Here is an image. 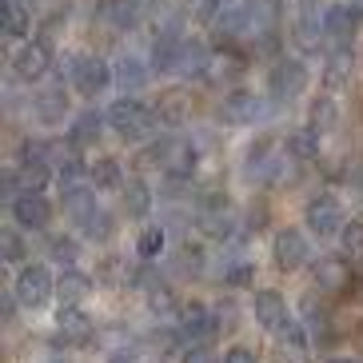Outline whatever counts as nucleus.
<instances>
[{
    "label": "nucleus",
    "mask_w": 363,
    "mask_h": 363,
    "mask_svg": "<svg viewBox=\"0 0 363 363\" xmlns=\"http://www.w3.org/2000/svg\"><path fill=\"white\" fill-rule=\"evenodd\" d=\"M196 228L216 244H232L235 232H240V216H235L232 200L224 192L208 188V192L196 196Z\"/></svg>",
    "instance_id": "f257e3e1"
},
{
    "label": "nucleus",
    "mask_w": 363,
    "mask_h": 363,
    "mask_svg": "<svg viewBox=\"0 0 363 363\" xmlns=\"http://www.w3.org/2000/svg\"><path fill=\"white\" fill-rule=\"evenodd\" d=\"M104 116H108V128L116 132L120 140H132V144L152 140V132H156V124H160L156 108H148L144 100H136V96H120Z\"/></svg>",
    "instance_id": "f03ea898"
},
{
    "label": "nucleus",
    "mask_w": 363,
    "mask_h": 363,
    "mask_svg": "<svg viewBox=\"0 0 363 363\" xmlns=\"http://www.w3.org/2000/svg\"><path fill=\"white\" fill-rule=\"evenodd\" d=\"M12 296H16V303L28 311H40L48 308V299L56 296V276L48 272V264H28L16 272V279H12Z\"/></svg>",
    "instance_id": "7ed1b4c3"
},
{
    "label": "nucleus",
    "mask_w": 363,
    "mask_h": 363,
    "mask_svg": "<svg viewBox=\"0 0 363 363\" xmlns=\"http://www.w3.org/2000/svg\"><path fill=\"white\" fill-rule=\"evenodd\" d=\"M176 328L184 335V347H212V340L220 335V323H216V308L192 299L184 303L180 315H176Z\"/></svg>",
    "instance_id": "20e7f679"
},
{
    "label": "nucleus",
    "mask_w": 363,
    "mask_h": 363,
    "mask_svg": "<svg viewBox=\"0 0 363 363\" xmlns=\"http://www.w3.org/2000/svg\"><path fill=\"white\" fill-rule=\"evenodd\" d=\"M68 80H72V88L80 96L96 100L100 92H108V88L116 84V68L108 65V60H100V56H76Z\"/></svg>",
    "instance_id": "39448f33"
},
{
    "label": "nucleus",
    "mask_w": 363,
    "mask_h": 363,
    "mask_svg": "<svg viewBox=\"0 0 363 363\" xmlns=\"http://www.w3.org/2000/svg\"><path fill=\"white\" fill-rule=\"evenodd\" d=\"M303 224H308V232L315 235V240H331V235H340L343 232V203L335 200V196L320 192V196H311L308 208H303Z\"/></svg>",
    "instance_id": "423d86ee"
},
{
    "label": "nucleus",
    "mask_w": 363,
    "mask_h": 363,
    "mask_svg": "<svg viewBox=\"0 0 363 363\" xmlns=\"http://www.w3.org/2000/svg\"><path fill=\"white\" fill-rule=\"evenodd\" d=\"M272 259H276L279 272H299V267L311 259L308 232H299V228H279L276 240H272Z\"/></svg>",
    "instance_id": "0eeeda50"
},
{
    "label": "nucleus",
    "mask_w": 363,
    "mask_h": 363,
    "mask_svg": "<svg viewBox=\"0 0 363 363\" xmlns=\"http://www.w3.org/2000/svg\"><path fill=\"white\" fill-rule=\"evenodd\" d=\"M48 68H52V44L24 40L21 48L12 52V72H16V80H24V84L44 80V76H48Z\"/></svg>",
    "instance_id": "6e6552de"
},
{
    "label": "nucleus",
    "mask_w": 363,
    "mask_h": 363,
    "mask_svg": "<svg viewBox=\"0 0 363 363\" xmlns=\"http://www.w3.org/2000/svg\"><path fill=\"white\" fill-rule=\"evenodd\" d=\"M303 88H308V68L299 65L296 56H284V60L272 65V72H267L272 100H296V96H303Z\"/></svg>",
    "instance_id": "1a4fd4ad"
},
{
    "label": "nucleus",
    "mask_w": 363,
    "mask_h": 363,
    "mask_svg": "<svg viewBox=\"0 0 363 363\" xmlns=\"http://www.w3.org/2000/svg\"><path fill=\"white\" fill-rule=\"evenodd\" d=\"M352 264H347V256H320L315 259V267H311V284H315V291L320 296H340V291L352 288Z\"/></svg>",
    "instance_id": "9d476101"
},
{
    "label": "nucleus",
    "mask_w": 363,
    "mask_h": 363,
    "mask_svg": "<svg viewBox=\"0 0 363 363\" xmlns=\"http://www.w3.org/2000/svg\"><path fill=\"white\" fill-rule=\"evenodd\" d=\"M12 220L24 232H44L52 224V203L44 200V192H16L12 196Z\"/></svg>",
    "instance_id": "9b49d317"
},
{
    "label": "nucleus",
    "mask_w": 363,
    "mask_h": 363,
    "mask_svg": "<svg viewBox=\"0 0 363 363\" xmlns=\"http://www.w3.org/2000/svg\"><path fill=\"white\" fill-rule=\"evenodd\" d=\"M259 116H264V100H259L256 92H244V88L228 92L224 104H220V120H224V124H232V128L259 124Z\"/></svg>",
    "instance_id": "f8f14e48"
},
{
    "label": "nucleus",
    "mask_w": 363,
    "mask_h": 363,
    "mask_svg": "<svg viewBox=\"0 0 363 363\" xmlns=\"http://www.w3.org/2000/svg\"><path fill=\"white\" fill-rule=\"evenodd\" d=\"M252 315H256V323L267 328V331H279V323L291 320L288 315V299L279 296V291H272V288L252 291Z\"/></svg>",
    "instance_id": "ddd939ff"
},
{
    "label": "nucleus",
    "mask_w": 363,
    "mask_h": 363,
    "mask_svg": "<svg viewBox=\"0 0 363 363\" xmlns=\"http://www.w3.org/2000/svg\"><path fill=\"white\" fill-rule=\"evenodd\" d=\"M92 291H96V276H88V272H80V267H65V272L56 276L60 308H80Z\"/></svg>",
    "instance_id": "4468645a"
},
{
    "label": "nucleus",
    "mask_w": 363,
    "mask_h": 363,
    "mask_svg": "<svg viewBox=\"0 0 363 363\" xmlns=\"http://www.w3.org/2000/svg\"><path fill=\"white\" fill-rule=\"evenodd\" d=\"M220 284L224 288H252L256 284V264L244 256V247L228 244V252L220 256Z\"/></svg>",
    "instance_id": "2eb2a0df"
},
{
    "label": "nucleus",
    "mask_w": 363,
    "mask_h": 363,
    "mask_svg": "<svg viewBox=\"0 0 363 363\" xmlns=\"http://www.w3.org/2000/svg\"><path fill=\"white\" fill-rule=\"evenodd\" d=\"M56 335H60L65 347H84L96 335V328H92V320L80 308H60L56 311Z\"/></svg>",
    "instance_id": "dca6fc26"
},
{
    "label": "nucleus",
    "mask_w": 363,
    "mask_h": 363,
    "mask_svg": "<svg viewBox=\"0 0 363 363\" xmlns=\"http://www.w3.org/2000/svg\"><path fill=\"white\" fill-rule=\"evenodd\" d=\"M168 272L176 279H200L203 272H208V252H203L200 244H192V240H184L180 247H172Z\"/></svg>",
    "instance_id": "f3484780"
},
{
    "label": "nucleus",
    "mask_w": 363,
    "mask_h": 363,
    "mask_svg": "<svg viewBox=\"0 0 363 363\" xmlns=\"http://www.w3.org/2000/svg\"><path fill=\"white\" fill-rule=\"evenodd\" d=\"M359 21H363V16L352 9V4H331L328 16H323V36L335 40V48H343V44L359 33Z\"/></svg>",
    "instance_id": "a211bd4d"
},
{
    "label": "nucleus",
    "mask_w": 363,
    "mask_h": 363,
    "mask_svg": "<svg viewBox=\"0 0 363 363\" xmlns=\"http://www.w3.org/2000/svg\"><path fill=\"white\" fill-rule=\"evenodd\" d=\"M152 72H156V68H152L144 56H120L116 60V88H124V96H136V92L148 88Z\"/></svg>",
    "instance_id": "6ab92c4d"
},
{
    "label": "nucleus",
    "mask_w": 363,
    "mask_h": 363,
    "mask_svg": "<svg viewBox=\"0 0 363 363\" xmlns=\"http://www.w3.org/2000/svg\"><path fill=\"white\" fill-rule=\"evenodd\" d=\"M33 116L40 120L44 128L65 124V120H68V96H65V88H40V92L33 96Z\"/></svg>",
    "instance_id": "aec40b11"
},
{
    "label": "nucleus",
    "mask_w": 363,
    "mask_h": 363,
    "mask_svg": "<svg viewBox=\"0 0 363 363\" xmlns=\"http://www.w3.org/2000/svg\"><path fill=\"white\" fill-rule=\"evenodd\" d=\"M208 68H212V52H208V44H203V40H188V36H184L180 56H176V76L192 80V76H208Z\"/></svg>",
    "instance_id": "412c9836"
},
{
    "label": "nucleus",
    "mask_w": 363,
    "mask_h": 363,
    "mask_svg": "<svg viewBox=\"0 0 363 363\" xmlns=\"http://www.w3.org/2000/svg\"><path fill=\"white\" fill-rule=\"evenodd\" d=\"M88 184H92L96 192H124V188H128L124 164L112 160V156H100L96 164H88Z\"/></svg>",
    "instance_id": "4be33fe9"
},
{
    "label": "nucleus",
    "mask_w": 363,
    "mask_h": 363,
    "mask_svg": "<svg viewBox=\"0 0 363 363\" xmlns=\"http://www.w3.org/2000/svg\"><path fill=\"white\" fill-rule=\"evenodd\" d=\"M104 124H108V116H100V112H80V116L68 124V144L72 148H96L100 144V136H104Z\"/></svg>",
    "instance_id": "5701e85b"
},
{
    "label": "nucleus",
    "mask_w": 363,
    "mask_h": 363,
    "mask_svg": "<svg viewBox=\"0 0 363 363\" xmlns=\"http://www.w3.org/2000/svg\"><path fill=\"white\" fill-rule=\"evenodd\" d=\"M16 188L21 192H44V184L52 180V164L36 160V156H21V164H16Z\"/></svg>",
    "instance_id": "b1692460"
},
{
    "label": "nucleus",
    "mask_w": 363,
    "mask_h": 363,
    "mask_svg": "<svg viewBox=\"0 0 363 363\" xmlns=\"http://www.w3.org/2000/svg\"><path fill=\"white\" fill-rule=\"evenodd\" d=\"M320 136L323 132H315L311 124L308 128H296V132H288V140H284V152H288L296 164H308V160L320 156Z\"/></svg>",
    "instance_id": "393cba45"
},
{
    "label": "nucleus",
    "mask_w": 363,
    "mask_h": 363,
    "mask_svg": "<svg viewBox=\"0 0 363 363\" xmlns=\"http://www.w3.org/2000/svg\"><path fill=\"white\" fill-rule=\"evenodd\" d=\"M152 203H156V196H152V188L144 180H128V188L120 192V208H124L128 220H144L152 212Z\"/></svg>",
    "instance_id": "a878e982"
},
{
    "label": "nucleus",
    "mask_w": 363,
    "mask_h": 363,
    "mask_svg": "<svg viewBox=\"0 0 363 363\" xmlns=\"http://www.w3.org/2000/svg\"><path fill=\"white\" fill-rule=\"evenodd\" d=\"M60 208L72 224H84L88 216L96 212V188H76V192H60Z\"/></svg>",
    "instance_id": "bb28decb"
},
{
    "label": "nucleus",
    "mask_w": 363,
    "mask_h": 363,
    "mask_svg": "<svg viewBox=\"0 0 363 363\" xmlns=\"http://www.w3.org/2000/svg\"><path fill=\"white\" fill-rule=\"evenodd\" d=\"M156 116H160V124H168V128H180L184 120L192 116V100L184 96V92H164L160 104H156Z\"/></svg>",
    "instance_id": "cd10ccee"
},
{
    "label": "nucleus",
    "mask_w": 363,
    "mask_h": 363,
    "mask_svg": "<svg viewBox=\"0 0 363 363\" xmlns=\"http://www.w3.org/2000/svg\"><path fill=\"white\" fill-rule=\"evenodd\" d=\"M76 232L84 235L88 244H108V240L116 235V216L108 212V208H96L84 224H76Z\"/></svg>",
    "instance_id": "c85d7f7f"
},
{
    "label": "nucleus",
    "mask_w": 363,
    "mask_h": 363,
    "mask_svg": "<svg viewBox=\"0 0 363 363\" xmlns=\"http://www.w3.org/2000/svg\"><path fill=\"white\" fill-rule=\"evenodd\" d=\"M164 247H168V228H164V224H144V228H140V235H136L140 259L156 264V259L164 256Z\"/></svg>",
    "instance_id": "c756f323"
},
{
    "label": "nucleus",
    "mask_w": 363,
    "mask_h": 363,
    "mask_svg": "<svg viewBox=\"0 0 363 363\" xmlns=\"http://www.w3.org/2000/svg\"><path fill=\"white\" fill-rule=\"evenodd\" d=\"M0 24H4V36H9V40H21V36L28 33V24H33L28 4H21V0H4V4H0Z\"/></svg>",
    "instance_id": "7c9ffc66"
},
{
    "label": "nucleus",
    "mask_w": 363,
    "mask_h": 363,
    "mask_svg": "<svg viewBox=\"0 0 363 363\" xmlns=\"http://www.w3.org/2000/svg\"><path fill=\"white\" fill-rule=\"evenodd\" d=\"M144 299H148V311L152 315H180V296L172 291V284L164 279V284H156V288H148L144 291Z\"/></svg>",
    "instance_id": "2f4dec72"
},
{
    "label": "nucleus",
    "mask_w": 363,
    "mask_h": 363,
    "mask_svg": "<svg viewBox=\"0 0 363 363\" xmlns=\"http://www.w3.org/2000/svg\"><path fill=\"white\" fill-rule=\"evenodd\" d=\"M240 72H244V60L235 52H220V56H212V68H208V80L212 84H235L240 80Z\"/></svg>",
    "instance_id": "473e14b6"
},
{
    "label": "nucleus",
    "mask_w": 363,
    "mask_h": 363,
    "mask_svg": "<svg viewBox=\"0 0 363 363\" xmlns=\"http://www.w3.org/2000/svg\"><path fill=\"white\" fill-rule=\"evenodd\" d=\"M276 340H279V347H288V352H308V347H311V331H308V323H303V320L291 315L288 323H279Z\"/></svg>",
    "instance_id": "72a5a7b5"
},
{
    "label": "nucleus",
    "mask_w": 363,
    "mask_h": 363,
    "mask_svg": "<svg viewBox=\"0 0 363 363\" xmlns=\"http://www.w3.org/2000/svg\"><path fill=\"white\" fill-rule=\"evenodd\" d=\"M347 80H352V56H347V48H335V52L328 56V65H323V84L343 88Z\"/></svg>",
    "instance_id": "f704fd0d"
},
{
    "label": "nucleus",
    "mask_w": 363,
    "mask_h": 363,
    "mask_svg": "<svg viewBox=\"0 0 363 363\" xmlns=\"http://www.w3.org/2000/svg\"><path fill=\"white\" fill-rule=\"evenodd\" d=\"M0 256L9 259V264H28V244H24V228H4L0 232Z\"/></svg>",
    "instance_id": "c9c22d12"
},
{
    "label": "nucleus",
    "mask_w": 363,
    "mask_h": 363,
    "mask_svg": "<svg viewBox=\"0 0 363 363\" xmlns=\"http://www.w3.org/2000/svg\"><path fill=\"white\" fill-rule=\"evenodd\" d=\"M311 128H315V132L340 128V104H335L331 96H320L315 104H311Z\"/></svg>",
    "instance_id": "e433bc0d"
},
{
    "label": "nucleus",
    "mask_w": 363,
    "mask_h": 363,
    "mask_svg": "<svg viewBox=\"0 0 363 363\" xmlns=\"http://www.w3.org/2000/svg\"><path fill=\"white\" fill-rule=\"evenodd\" d=\"M48 259L60 267H76V259H80V244H76L72 235H52L48 240Z\"/></svg>",
    "instance_id": "4c0bfd02"
},
{
    "label": "nucleus",
    "mask_w": 363,
    "mask_h": 363,
    "mask_svg": "<svg viewBox=\"0 0 363 363\" xmlns=\"http://www.w3.org/2000/svg\"><path fill=\"white\" fill-rule=\"evenodd\" d=\"M180 343H184V335H180V328H156L148 335V347L156 355H176L180 352Z\"/></svg>",
    "instance_id": "58836bf2"
},
{
    "label": "nucleus",
    "mask_w": 363,
    "mask_h": 363,
    "mask_svg": "<svg viewBox=\"0 0 363 363\" xmlns=\"http://www.w3.org/2000/svg\"><path fill=\"white\" fill-rule=\"evenodd\" d=\"M340 247H343V256H352V259L363 256V220H347V224H343Z\"/></svg>",
    "instance_id": "ea45409f"
},
{
    "label": "nucleus",
    "mask_w": 363,
    "mask_h": 363,
    "mask_svg": "<svg viewBox=\"0 0 363 363\" xmlns=\"http://www.w3.org/2000/svg\"><path fill=\"white\" fill-rule=\"evenodd\" d=\"M220 9H224V0H184V12H188L196 24H216Z\"/></svg>",
    "instance_id": "a19ab883"
},
{
    "label": "nucleus",
    "mask_w": 363,
    "mask_h": 363,
    "mask_svg": "<svg viewBox=\"0 0 363 363\" xmlns=\"http://www.w3.org/2000/svg\"><path fill=\"white\" fill-rule=\"evenodd\" d=\"M180 363H220L212 347H184L180 352Z\"/></svg>",
    "instance_id": "79ce46f5"
},
{
    "label": "nucleus",
    "mask_w": 363,
    "mask_h": 363,
    "mask_svg": "<svg viewBox=\"0 0 363 363\" xmlns=\"http://www.w3.org/2000/svg\"><path fill=\"white\" fill-rule=\"evenodd\" d=\"M216 323H220V331L235 328V303H232V299H224V303H216Z\"/></svg>",
    "instance_id": "37998d69"
},
{
    "label": "nucleus",
    "mask_w": 363,
    "mask_h": 363,
    "mask_svg": "<svg viewBox=\"0 0 363 363\" xmlns=\"http://www.w3.org/2000/svg\"><path fill=\"white\" fill-rule=\"evenodd\" d=\"M264 224H267V208H264V203H252V208H247V228L259 232Z\"/></svg>",
    "instance_id": "c03bdc74"
},
{
    "label": "nucleus",
    "mask_w": 363,
    "mask_h": 363,
    "mask_svg": "<svg viewBox=\"0 0 363 363\" xmlns=\"http://www.w3.org/2000/svg\"><path fill=\"white\" fill-rule=\"evenodd\" d=\"M224 363H259V359H256L252 347H232V352L224 355Z\"/></svg>",
    "instance_id": "a18cd8bd"
},
{
    "label": "nucleus",
    "mask_w": 363,
    "mask_h": 363,
    "mask_svg": "<svg viewBox=\"0 0 363 363\" xmlns=\"http://www.w3.org/2000/svg\"><path fill=\"white\" fill-rule=\"evenodd\" d=\"M108 363H140V359L128 352V347H124V352H112V355H108Z\"/></svg>",
    "instance_id": "49530a36"
},
{
    "label": "nucleus",
    "mask_w": 363,
    "mask_h": 363,
    "mask_svg": "<svg viewBox=\"0 0 363 363\" xmlns=\"http://www.w3.org/2000/svg\"><path fill=\"white\" fill-rule=\"evenodd\" d=\"M44 363H72V359H68V355H60V352H56V355H48V359H44Z\"/></svg>",
    "instance_id": "de8ad7c7"
},
{
    "label": "nucleus",
    "mask_w": 363,
    "mask_h": 363,
    "mask_svg": "<svg viewBox=\"0 0 363 363\" xmlns=\"http://www.w3.org/2000/svg\"><path fill=\"white\" fill-rule=\"evenodd\" d=\"M352 9H355V12H359V16H363V0H352Z\"/></svg>",
    "instance_id": "09e8293b"
},
{
    "label": "nucleus",
    "mask_w": 363,
    "mask_h": 363,
    "mask_svg": "<svg viewBox=\"0 0 363 363\" xmlns=\"http://www.w3.org/2000/svg\"><path fill=\"white\" fill-rule=\"evenodd\" d=\"M331 363H359V359H331Z\"/></svg>",
    "instance_id": "8fccbe9b"
},
{
    "label": "nucleus",
    "mask_w": 363,
    "mask_h": 363,
    "mask_svg": "<svg viewBox=\"0 0 363 363\" xmlns=\"http://www.w3.org/2000/svg\"><path fill=\"white\" fill-rule=\"evenodd\" d=\"M21 4H33V0H21Z\"/></svg>",
    "instance_id": "3c124183"
}]
</instances>
